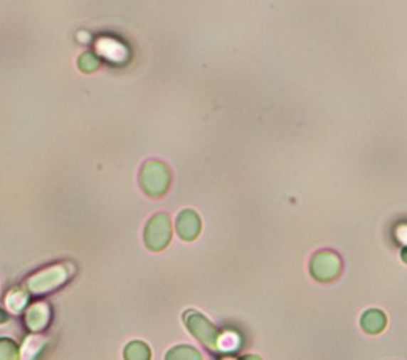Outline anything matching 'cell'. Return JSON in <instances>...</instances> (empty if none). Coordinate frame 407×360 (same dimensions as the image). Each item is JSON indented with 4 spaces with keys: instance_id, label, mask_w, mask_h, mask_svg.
<instances>
[{
    "instance_id": "cell-1",
    "label": "cell",
    "mask_w": 407,
    "mask_h": 360,
    "mask_svg": "<svg viewBox=\"0 0 407 360\" xmlns=\"http://www.w3.org/2000/svg\"><path fill=\"white\" fill-rule=\"evenodd\" d=\"M179 230L181 236H194L199 232V217L193 212H183L179 217Z\"/></svg>"
}]
</instances>
